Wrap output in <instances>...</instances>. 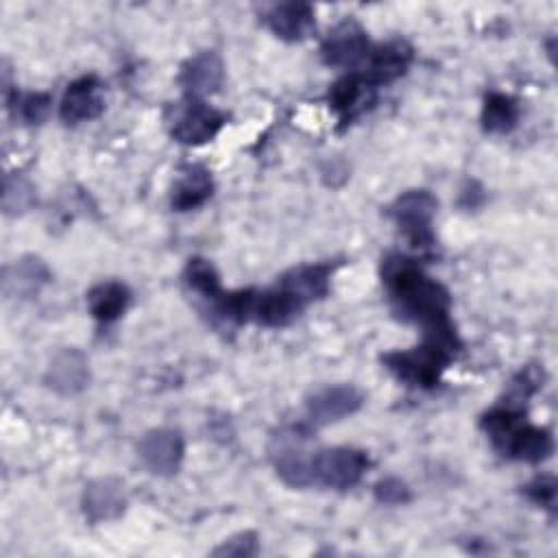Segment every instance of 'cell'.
I'll return each instance as SVG.
<instances>
[{
  "instance_id": "obj_1",
  "label": "cell",
  "mask_w": 558,
  "mask_h": 558,
  "mask_svg": "<svg viewBox=\"0 0 558 558\" xmlns=\"http://www.w3.org/2000/svg\"><path fill=\"white\" fill-rule=\"evenodd\" d=\"M384 283L397 312L425 329L449 320V292L427 277L412 259L392 255L381 268Z\"/></svg>"
},
{
  "instance_id": "obj_2",
  "label": "cell",
  "mask_w": 558,
  "mask_h": 558,
  "mask_svg": "<svg viewBox=\"0 0 558 558\" xmlns=\"http://www.w3.org/2000/svg\"><path fill=\"white\" fill-rule=\"evenodd\" d=\"M458 349L460 340L453 325H442L425 331V342L421 347L386 353L384 362L399 379L429 388L440 379V373L453 360Z\"/></svg>"
},
{
  "instance_id": "obj_3",
  "label": "cell",
  "mask_w": 558,
  "mask_h": 558,
  "mask_svg": "<svg viewBox=\"0 0 558 558\" xmlns=\"http://www.w3.org/2000/svg\"><path fill=\"white\" fill-rule=\"evenodd\" d=\"M436 207L438 201L434 198V194H429L427 190H410L392 203L390 216L405 233V238L412 242V246L427 248L434 242L432 220Z\"/></svg>"
},
{
  "instance_id": "obj_4",
  "label": "cell",
  "mask_w": 558,
  "mask_h": 558,
  "mask_svg": "<svg viewBox=\"0 0 558 558\" xmlns=\"http://www.w3.org/2000/svg\"><path fill=\"white\" fill-rule=\"evenodd\" d=\"M368 466V458L362 449L331 447L314 453V484L327 488L347 490L355 486Z\"/></svg>"
},
{
  "instance_id": "obj_5",
  "label": "cell",
  "mask_w": 558,
  "mask_h": 558,
  "mask_svg": "<svg viewBox=\"0 0 558 558\" xmlns=\"http://www.w3.org/2000/svg\"><path fill=\"white\" fill-rule=\"evenodd\" d=\"M225 124V113L209 107L201 98H187L174 109L170 133L185 146H198L216 137Z\"/></svg>"
},
{
  "instance_id": "obj_6",
  "label": "cell",
  "mask_w": 558,
  "mask_h": 558,
  "mask_svg": "<svg viewBox=\"0 0 558 558\" xmlns=\"http://www.w3.org/2000/svg\"><path fill=\"white\" fill-rule=\"evenodd\" d=\"M307 432L292 427L277 436L275 469L277 475L294 488L314 484V453L305 449Z\"/></svg>"
},
{
  "instance_id": "obj_7",
  "label": "cell",
  "mask_w": 558,
  "mask_h": 558,
  "mask_svg": "<svg viewBox=\"0 0 558 558\" xmlns=\"http://www.w3.org/2000/svg\"><path fill=\"white\" fill-rule=\"evenodd\" d=\"M137 453L144 466L155 475H172L179 471L185 453L183 436L170 427H157L142 436Z\"/></svg>"
},
{
  "instance_id": "obj_8",
  "label": "cell",
  "mask_w": 558,
  "mask_h": 558,
  "mask_svg": "<svg viewBox=\"0 0 558 558\" xmlns=\"http://www.w3.org/2000/svg\"><path fill=\"white\" fill-rule=\"evenodd\" d=\"M371 52L368 37L355 20H342L336 24L320 46L323 61L336 68H349L364 61Z\"/></svg>"
},
{
  "instance_id": "obj_9",
  "label": "cell",
  "mask_w": 558,
  "mask_h": 558,
  "mask_svg": "<svg viewBox=\"0 0 558 558\" xmlns=\"http://www.w3.org/2000/svg\"><path fill=\"white\" fill-rule=\"evenodd\" d=\"M362 403L364 395L355 386H327L316 390L307 399V416L314 425H329L355 414L362 408Z\"/></svg>"
},
{
  "instance_id": "obj_10",
  "label": "cell",
  "mask_w": 558,
  "mask_h": 558,
  "mask_svg": "<svg viewBox=\"0 0 558 558\" xmlns=\"http://www.w3.org/2000/svg\"><path fill=\"white\" fill-rule=\"evenodd\" d=\"M81 508L92 523H105L122 517L126 510L124 484L111 475L87 482L81 497Z\"/></svg>"
},
{
  "instance_id": "obj_11",
  "label": "cell",
  "mask_w": 558,
  "mask_h": 558,
  "mask_svg": "<svg viewBox=\"0 0 558 558\" xmlns=\"http://www.w3.org/2000/svg\"><path fill=\"white\" fill-rule=\"evenodd\" d=\"M44 381L57 395L74 397L89 384V364L78 349H61L52 355Z\"/></svg>"
},
{
  "instance_id": "obj_12",
  "label": "cell",
  "mask_w": 558,
  "mask_h": 558,
  "mask_svg": "<svg viewBox=\"0 0 558 558\" xmlns=\"http://www.w3.org/2000/svg\"><path fill=\"white\" fill-rule=\"evenodd\" d=\"M100 89V81L94 74L72 81L59 105L61 120L68 124H78L98 118L105 109Z\"/></svg>"
},
{
  "instance_id": "obj_13",
  "label": "cell",
  "mask_w": 558,
  "mask_h": 558,
  "mask_svg": "<svg viewBox=\"0 0 558 558\" xmlns=\"http://www.w3.org/2000/svg\"><path fill=\"white\" fill-rule=\"evenodd\" d=\"M222 76H225V65L218 52L201 50L181 65L179 81L187 92V98L203 100L207 94H214L220 89Z\"/></svg>"
},
{
  "instance_id": "obj_14",
  "label": "cell",
  "mask_w": 558,
  "mask_h": 558,
  "mask_svg": "<svg viewBox=\"0 0 558 558\" xmlns=\"http://www.w3.org/2000/svg\"><path fill=\"white\" fill-rule=\"evenodd\" d=\"M375 85L364 76H344L329 89V107L342 124H351L375 102Z\"/></svg>"
},
{
  "instance_id": "obj_15",
  "label": "cell",
  "mask_w": 558,
  "mask_h": 558,
  "mask_svg": "<svg viewBox=\"0 0 558 558\" xmlns=\"http://www.w3.org/2000/svg\"><path fill=\"white\" fill-rule=\"evenodd\" d=\"M301 307L303 303L279 286L275 290L253 292L248 318L257 320L264 327H283L299 316Z\"/></svg>"
},
{
  "instance_id": "obj_16",
  "label": "cell",
  "mask_w": 558,
  "mask_h": 558,
  "mask_svg": "<svg viewBox=\"0 0 558 558\" xmlns=\"http://www.w3.org/2000/svg\"><path fill=\"white\" fill-rule=\"evenodd\" d=\"M410 61H412V48L405 41L395 39V41L381 44L368 52L366 72L362 76L368 78L373 85L390 83V81L399 78L401 74H405Z\"/></svg>"
},
{
  "instance_id": "obj_17",
  "label": "cell",
  "mask_w": 558,
  "mask_h": 558,
  "mask_svg": "<svg viewBox=\"0 0 558 558\" xmlns=\"http://www.w3.org/2000/svg\"><path fill=\"white\" fill-rule=\"evenodd\" d=\"M270 31L286 41H301L314 28V9L307 2H283L268 13Z\"/></svg>"
},
{
  "instance_id": "obj_18",
  "label": "cell",
  "mask_w": 558,
  "mask_h": 558,
  "mask_svg": "<svg viewBox=\"0 0 558 558\" xmlns=\"http://www.w3.org/2000/svg\"><path fill=\"white\" fill-rule=\"evenodd\" d=\"M50 281V270L48 266L35 257L26 255L17 259L13 266L4 270V292L9 296H20V299H31L35 296L46 283Z\"/></svg>"
},
{
  "instance_id": "obj_19",
  "label": "cell",
  "mask_w": 558,
  "mask_h": 558,
  "mask_svg": "<svg viewBox=\"0 0 558 558\" xmlns=\"http://www.w3.org/2000/svg\"><path fill=\"white\" fill-rule=\"evenodd\" d=\"M329 277H331V266L329 264L299 266V268H292L290 272H286L281 277L279 286L305 305V303L327 294Z\"/></svg>"
},
{
  "instance_id": "obj_20",
  "label": "cell",
  "mask_w": 558,
  "mask_h": 558,
  "mask_svg": "<svg viewBox=\"0 0 558 558\" xmlns=\"http://www.w3.org/2000/svg\"><path fill=\"white\" fill-rule=\"evenodd\" d=\"M551 436L547 429L527 425L525 421L512 432V436L506 440L501 453L523 460V462H541L551 453Z\"/></svg>"
},
{
  "instance_id": "obj_21",
  "label": "cell",
  "mask_w": 558,
  "mask_h": 558,
  "mask_svg": "<svg viewBox=\"0 0 558 558\" xmlns=\"http://www.w3.org/2000/svg\"><path fill=\"white\" fill-rule=\"evenodd\" d=\"M211 174L203 166H187L172 187L170 203L177 211H190L201 207L211 196Z\"/></svg>"
},
{
  "instance_id": "obj_22",
  "label": "cell",
  "mask_w": 558,
  "mask_h": 558,
  "mask_svg": "<svg viewBox=\"0 0 558 558\" xmlns=\"http://www.w3.org/2000/svg\"><path fill=\"white\" fill-rule=\"evenodd\" d=\"M129 301L131 292L120 281H102L87 292V307L92 316L100 323H113L116 318H120L129 307Z\"/></svg>"
},
{
  "instance_id": "obj_23",
  "label": "cell",
  "mask_w": 558,
  "mask_h": 558,
  "mask_svg": "<svg viewBox=\"0 0 558 558\" xmlns=\"http://www.w3.org/2000/svg\"><path fill=\"white\" fill-rule=\"evenodd\" d=\"M519 118V107L517 100L508 94L501 92H490L484 98V107H482V126L486 133H508L514 122Z\"/></svg>"
},
{
  "instance_id": "obj_24",
  "label": "cell",
  "mask_w": 558,
  "mask_h": 558,
  "mask_svg": "<svg viewBox=\"0 0 558 558\" xmlns=\"http://www.w3.org/2000/svg\"><path fill=\"white\" fill-rule=\"evenodd\" d=\"M37 201L33 183L22 174H7L4 177V192H2V209L7 216H20L28 211Z\"/></svg>"
},
{
  "instance_id": "obj_25",
  "label": "cell",
  "mask_w": 558,
  "mask_h": 558,
  "mask_svg": "<svg viewBox=\"0 0 558 558\" xmlns=\"http://www.w3.org/2000/svg\"><path fill=\"white\" fill-rule=\"evenodd\" d=\"M183 279L187 283L190 290L203 294V296H218L220 294V279L216 268L211 266V262L203 259V257H194L187 262Z\"/></svg>"
},
{
  "instance_id": "obj_26",
  "label": "cell",
  "mask_w": 558,
  "mask_h": 558,
  "mask_svg": "<svg viewBox=\"0 0 558 558\" xmlns=\"http://www.w3.org/2000/svg\"><path fill=\"white\" fill-rule=\"evenodd\" d=\"M50 109V96L35 92V94H26L15 98V116L20 113V118L26 124H39Z\"/></svg>"
},
{
  "instance_id": "obj_27",
  "label": "cell",
  "mask_w": 558,
  "mask_h": 558,
  "mask_svg": "<svg viewBox=\"0 0 558 558\" xmlns=\"http://www.w3.org/2000/svg\"><path fill=\"white\" fill-rule=\"evenodd\" d=\"M373 493H375V499H377L379 504H386V506L408 504V501H410V497H412L410 486H408L403 480L395 477V475L379 480V482L375 484Z\"/></svg>"
},
{
  "instance_id": "obj_28",
  "label": "cell",
  "mask_w": 558,
  "mask_h": 558,
  "mask_svg": "<svg viewBox=\"0 0 558 558\" xmlns=\"http://www.w3.org/2000/svg\"><path fill=\"white\" fill-rule=\"evenodd\" d=\"M259 554V538L255 532H238L227 538L220 547L214 549V556H257Z\"/></svg>"
},
{
  "instance_id": "obj_29",
  "label": "cell",
  "mask_w": 558,
  "mask_h": 558,
  "mask_svg": "<svg viewBox=\"0 0 558 558\" xmlns=\"http://www.w3.org/2000/svg\"><path fill=\"white\" fill-rule=\"evenodd\" d=\"M525 495H527L534 504H538V506L554 508V501H556V482H554V477L543 475V477L532 480V482L525 486Z\"/></svg>"
}]
</instances>
